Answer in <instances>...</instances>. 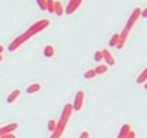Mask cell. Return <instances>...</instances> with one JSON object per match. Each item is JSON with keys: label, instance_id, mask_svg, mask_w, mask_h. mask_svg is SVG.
<instances>
[{"label": "cell", "instance_id": "15", "mask_svg": "<svg viewBox=\"0 0 147 138\" xmlns=\"http://www.w3.org/2000/svg\"><path fill=\"white\" fill-rule=\"evenodd\" d=\"M146 80H147V68H144V70L138 75L136 82H137V84H142Z\"/></svg>", "mask_w": 147, "mask_h": 138}, {"label": "cell", "instance_id": "25", "mask_svg": "<svg viewBox=\"0 0 147 138\" xmlns=\"http://www.w3.org/2000/svg\"><path fill=\"white\" fill-rule=\"evenodd\" d=\"M126 138H137V135H136V132L133 130H130L129 133L126 135Z\"/></svg>", "mask_w": 147, "mask_h": 138}, {"label": "cell", "instance_id": "18", "mask_svg": "<svg viewBox=\"0 0 147 138\" xmlns=\"http://www.w3.org/2000/svg\"><path fill=\"white\" fill-rule=\"evenodd\" d=\"M118 38H119V33H118V32L113 33V36L110 37V39H109V41H108V45H109L110 47H115V46L117 45V43H118Z\"/></svg>", "mask_w": 147, "mask_h": 138}, {"label": "cell", "instance_id": "26", "mask_svg": "<svg viewBox=\"0 0 147 138\" xmlns=\"http://www.w3.org/2000/svg\"><path fill=\"white\" fill-rule=\"evenodd\" d=\"M140 16L141 17H147V7H145V8H141V12H140Z\"/></svg>", "mask_w": 147, "mask_h": 138}, {"label": "cell", "instance_id": "16", "mask_svg": "<svg viewBox=\"0 0 147 138\" xmlns=\"http://www.w3.org/2000/svg\"><path fill=\"white\" fill-rule=\"evenodd\" d=\"M94 71L96 75H103L108 71V66L106 64H98L95 68H94Z\"/></svg>", "mask_w": 147, "mask_h": 138}, {"label": "cell", "instance_id": "9", "mask_svg": "<svg viewBox=\"0 0 147 138\" xmlns=\"http://www.w3.org/2000/svg\"><path fill=\"white\" fill-rule=\"evenodd\" d=\"M22 94V91L20 89H14L9 92V94L7 95V99H6V102L7 103H14Z\"/></svg>", "mask_w": 147, "mask_h": 138}, {"label": "cell", "instance_id": "17", "mask_svg": "<svg viewBox=\"0 0 147 138\" xmlns=\"http://www.w3.org/2000/svg\"><path fill=\"white\" fill-rule=\"evenodd\" d=\"M83 76H84L85 79H93V78H95L98 75L95 74L94 68H90V69H87V70L83 74Z\"/></svg>", "mask_w": 147, "mask_h": 138}, {"label": "cell", "instance_id": "20", "mask_svg": "<svg viewBox=\"0 0 147 138\" xmlns=\"http://www.w3.org/2000/svg\"><path fill=\"white\" fill-rule=\"evenodd\" d=\"M55 128H56V121H55V120H49L48 123H47V129H48L51 132H53V131L55 130Z\"/></svg>", "mask_w": 147, "mask_h": 138}, {"label": "cell", "instance_id": "14", "mask_svg": "<svg viewBox=\"0 0 147 138\" xmlns=\"http://www.w3.org/2000/svg\"><path fill=\"white\" fill-rule=\"evenodd\" d=\"M54 14H56L60 17L64 14V6L62 5L61 1H55V3H54Z\"/></svg>", "mask_w": 147, "mask_h": 138}, {"label": "cell", "instance_id": "7", "mask_svg": "<svg viewBox=\"0 0 147 138\" xmlns=\"http://www.w3.org/2000/svg\"><path fill=\"white\" fill-rule=\"evenodd\" d=\"M101 52H102V60H105V62H106L108 66H110V67L115 66V63H116V59H115L114 54H113L108 48L101 49Z\"/></svg>", "mask_w": 147, "mask_h": 138}, {"label": "cell", "instance_id": "22", "mask_svg": "<svg viewBox=\"0 0 147 138\" xmlns=\"http://www.w3.org/2000/svg\"><path fill=\"white\" fill-rule=\"evenodd\" d=\"M36 2H37L38 7H39L42 12L46 10V0H36Z\"/></svg>", "mask_w": 147, "mask_h": 138}, {"label": "cell", "instance_id": "11", "mask_svg": "<svg viewBox=\"0 0 147 138\" xmlns=\"http://www.w3.org/2000/svg\"><path fill=\"white\" fill-rule=\"evenodd\" d=\"M42 53H44L45 57L51 59V57H53V56L55 55V47H54L52 44H46V45L44 46Z\"/></svg>", "mask_w": 147, "mask_h": 138}, {"label": "cell", "instance_id": "28", "mask_svg": "<svg viewBox=\"0 0 147 138\" xmlns=\"http://www.w3.org/2000/svg\"><path fill=\"white\" fill-rule=\"evenodd\" d=\"M2 60H3V55H2V54H0V62H1Z\"/></svg>", "mask_w": 147, "mask_h": 138}, {"label": "cell", "instance_id": "5", "mask_svg": "<svg viewBox=\"0 0 147 138\" xmlns=\"http://www.w3.org/2000/svg\"><path fill=\"white\" fill-rule=\"evenodd\" d=\"M84 101H85V91L84 90H78L75 94V98H74V102L71 103L72 106V109L75 112H79L83 109L84 107Z\"/></svg>", "mask_w": 147, "mask_h": 138}, {"label": "cell", "instance_id": "1", "mask_svg": "<svg viewBox=\"0 0 147 138\" xmlns=\"http://www.w3.org/2000/svg\"><path fill=\"white\" fill-rule=\"evenodd\" d=\"M74 109H72V106L71 103H67L64 105L63 109H62V113L60 115V118L59 121L56 122V128L55 130L52 132L51 137L49 138H61L67 129V125L69 123V120L71 117V114H72Z\"/></svg>", "mask_w": 147, "mask_h": 138}, {"label": "cell", "instance_id": "13", "mask_svg": "<svg viewBox=\"0 0 147 138\" xmlns=\"http://www.w3.org/2000/svg\"><path fill=\"white\" fill-rule=\"evenodd\" d=\"M41 90V84L40 83H38V82H34V83H32V84H30L29 86H26V93H29V94H33V93H37V92H39Z\"/></svg>", "mask_w": 147, "mask_h": 138}, {"label": "cell", "instance_id": "19", "mask_svg": "<svg viewBox=\"0 0 147 138\" xmlns=\"http://www.w3.org/2000/svg\"><path fill=\"white\" fill-rule=\"evenodd\" d=\"M54 3L55 0H46V10L51 14H54Z\"/></svg>", "mask_w": 147, "mask_h": 138}, {"label": "cell", "instance_id": "12", "mask_svg": "<svg viewBox=\"0 0 147 138\" xmlns=\"http://www.w3.org/2000/svg\"><path fill=\"white\" fill-rule=\"evenodd\" d=\"M130 130H132L131 124H129V123H124V124L121 126V129H119V131H118L116 138H126V135L129 133Z\"/></svg>", "mask_w": 147, "mask_h": 138}, {"label": "cell", "instance_id": "23", "mask_svg": "<svg viewBox=\"0 0 147 138\" xmlns=\"http://www.w3.org/2000/svg\"><path fill=\"white\" fill-rule=\"evenodd\" d=\"M78 138H91V135H90V132L87 130H84V131H82L79 133V137Z\"/></svg>", "mask_w": 147, "mask_h": 138}, {"label": "cell", "instance_id": "3", "mask_svg": "<svg viewBox=\"0 0 147 138\" xmlns=\"http://www.w3.org/2000/svg\"><path fill=\"white\" fill-rule=\"evenodd\" d=\"M140 12H141V8H140V7L133 8L132 13L130 14V16H129V18H127V21H126V23H125V25H124V28H123L124 31H126V32H129V33L131 32L132 28L134 26V24L138 22L139 17H140Z\"/></svg>", "mask_w": 147, "mask_h": 138}, {"label": "cell", "instance_id": "27", "mask_svg": "<svg viewBox=\"0 0 147 138\" xmlns=\"http://www.w3.org/2000/svg\"><path fill=\"white\" fill-rule=\"evenodd\" d=\"M3 51H5V47H3V45H2V44H0V54H2V53H3Z\"/></svg>", "mask_w": 147, "mask_h": 138}, {"label": "cell", "instance_id": "6", "mask_svg": "<svg viewBox=\"0 0 147 138\" xmlns=\"http://www.w3.org/2000/svg\"><path fill=\"white\" fill-rule=\"evenodd\" d=\"M82 3H83V0H69L68 5H67L65 8H64V13H65L67 15L74 14V13L80 7Z\"/></svg>", "mask_w": 147, "mask_h": 138}, {"label": "cell", "instance_id": "8", "mask_svg": "<svg viewBox=\"0 0 147 138\" xmlns=\"http://www.w3.org/2000/svg\"><path fill=\"white\" fill-rule=\"evenodd\" d=\"M18 128V123L17 122H11V123H8L3 126L0 128V137L6 135V133H10V132H14L16 129Z\"/></svg>", "mask_w": 147, "mask_h": 138}, {"label": "cell", "instance_id": "10", "mask_svg": "<svg viewBox=\"0 0 147 138\" xmlns=\"http://www.w3.org/2000/svg\"><path fill=\"white\" fill-rule=\"evenodd\" d=\"M129 32H126V31H124V30H122L121 32H119V38H118V43H117V45L115 46V48H117V49H122L124 46H125V43H126V40H127V38H129Z\"/></svg>", "mask_w": 147, "mask_h": 138}, {"label": "cell", "instance_id": "21", "mask_svg": "<svg viewBox=\"0 0 147 138\" xmlns=\"http://www.w3.org/2000/svg\"><path fill=\"white\" fill-rule=\"evenodd\" d=\"M94 61L95 62H101L102 61V52L101 49H98L94 52Z\"/></svg>", "mask_w": 147, "mask_h": 138}, {"label": "cell", "instance_id": "4", "mask_svg": "<svg viewBox=\"0 0 147 138\" xmlns=\"http://www.w3.org/2000/svg\"><path fill=\"white\" fill-rule=\"evenodd\" d=\"M31 37H30V34L26 32V31H24L23 33H21L20 36H17L10 44H9V46H8V51L9 52H15L16 49H18V47L21 46V45H23L26 40H29Z\"/></svg>", "mask_w": 147, "mask_h": 138}, {"label": "cell", "instance_id": "2", "mask_svg": "<svg viewBox=\"0 0 147 138\" xmlns=\"http://www.w3.org/2000/svg\"><path fill=\"white\" fill-rule=\"evenodd\" d=\"M49 24H51L49 18H41V20L34 22L33 24H31V25L28 28L26 32L30 34V37H33L34 34H37V33L44 31L46 28H48Z\"/></svg>", "mask_w": 147, "mask_h": 138}, {"label": "cell", "instance_id": "24", "mask_svg": "<svg viewBox=\"0 0 147 138\" xmlns=\"http://www.w3.org/2000/svg\"><path fill=\"white\" fill-rule=\"evenodd\" d=\"M0 138H16V135L14 132H10V133H6V135L1 136Z\"/></svg>", "mask_w": 147, "mask_h": 138}]
</instances>
